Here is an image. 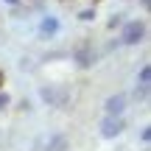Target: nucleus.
Returning <instances> with one entry per match:
<instances>
[{
  "instance_id": "f257e3e1",
  "label": "nucleus",
  "mask_w": 151,
  "mask_h": 151,
  "mask_svg": "<svg viewBox=\"0 0 151 151\" xmlns=\"http://www.w3.org/2000/svg\"><path fill=\"white\" fill-rule=\"evenodd\" d=\"M143 37H146V22L143 20H129L123 25V31H120V42L123 45H137V42H143Z\"/></svg>"
},
{
  "instance_id": "f03ea898",
  "label": "nucleus",
  "mask_w": 151,
  "mask_h": 151,
  "mask_svg": "<svg viewBox=\"0 0 151 151\" xmlns=\"http://www.w3.org/2000/svg\"><path fill=\"white\" fill-rule=\"evenodd\" d=\"M104 109H106V118H120L126 109V95H109L106 101H104Z\"/></svg>"
},
{
  "instance_id": "7ed1b4c3",
  "label": "nucleus",
  "mask_w": 151,
  "mask_h": 151,
  "mask_svg": "<svg viewBox=\"0 0 151 151\" xmlns=\"http://www.w3.org/2000/svg\"><path fill=\"white\" fill-rule=\"evenodd\" d=\"M123 132V118H104L101 120V134L104 137H118Z\"/></svg>"
},
{
  "instance_id": "20e7f679",
  "label": "nucleus",
  "mask_w": 151,
  "mask_h": 151,
  "mask_svg": "<svg viewBox=\"0 0 151 151\" xmlns=\"http://www.w3.org/2000/svg\"><path fill=\"white\" fill-rule=\"evenodd\" d=\"M56 31H59V20H56V17H45V20L39 22V34H42V37H53Z\"/></svg>"
},
{
  "instance_id": "39448f33",
  "label": "nucleus",
  "mask_w": 151,
  "mask_h": 151,
  "mask_svg": "<svg viewBox=\"0 0 151 151\" xmlns=\"http://www.w3.org/2000/svg\"><path fill=\"white\" fill-rule=\"evenodd\" d=\"M76 65H78V67H90L92 65V50H90V45H81V48L76 50Z\"/></svg>"
},
{
  "instance_id": "423d86ee",
  "label": "nucleus",
  "mask_w": 151,
  "mask_h": 151,
  "mask_svg": "<svg viewBox=\"0 0 151 151\" xmlns=\"http://www.w3.org/2000/svg\"><path fill=\"white\" fill-rule=\"evenodd\" d=\"M42 98L48 104H56V106L65 104V92H56V90H50V87H45V90H42Z\"/></svg>"
},
{
  "instance_id": "0eeeda50",
  "label": "nucleus",
  "mask_w": 151,
  "mask_h": 151,
  "mask_svg": "<svg viewBox=\"0 0 151 151\" xmlns=\"http://www.w3.org/2000/svg\"><path fill=\"white\" fill-rule=\"evenodd\" d=\"M65 146H67V137L65 134H56L53 140L48 143V151H65Z\"/></svg>"
},
{
  "instance_id": "6e6552de",
  "label": "nucleus",
  "mask_w": 151,
  "mask_h": 151,
  "mask_svg": "<svg viewBox=\"0 0 151 151\" xmlns=\"http://www.w3.org/2000/svg\"><path fill=\"white\" fill-rule=\"evenodd\" d=\"M137 81H140V87H143V90H148V81H151V67H148V65H146V67L140 70V76H137Z\"/></svg>"
},
{
  "instance_id": "1a4fd4ad",
  "label": "nucleus",
  "mask_w": 151,
  "mask_h": 151,
  "mask_svg": "<svg viewBox=\"0 0 151 151\" xmlns=\"http://www.w3.org/2000/svg\"><path fill=\"white\" fill-rule=\"evenodd\" d=\"M92 17H95V11H92V9H84V11H81V14H78V20H84V22H90Z\"/></svg>"
},
{
  "instance_id": "9d476101",
  "label": "nucleus",
  "mask_w": 151,
  "mask_h": 151,
  "mask_svg": "<svg viewBox=\"0 0 151 151\" xmlns=\"http://www.w3.org/2000/svg\"><path fill=\"white\" fill-rule=\"evenodd\" d=\"M120 22H123V20H120V14H115V17H112V20H109V28H118V25H120Z\"/></svg>"
},
{
  "instance_id": "9b49d317",
  "label": "nucleus",
  "mask_w": 151,
  "mask_h": 151,
  "mask_svg": "<svg viewBox=\"0 0 151 151\" xmlns=\"http://www.w3.org/2000/svg\"><path fill=\"white\" fill-rule=\"evenodd\" d=\"M140 137H143V143H148V140H151V126H146V129H143V134H140Z\"/></svg>"
},
{
  "instance_id": "f8f14e48",
  "label": "nucleus",
  "mask_w": 151,
  "mask_h": 151,
  "mask_svg": "<svg viewBox=\"0 0 151 151\" xmlns=\"http://www.w3.org/2000/svg\"><path fill=\"white\" fill-rule=\"evenodd\" d=\"M9 106V95H6V92H0V109H6Z\"/></svg>"
},
{
  "instance_id": "ddd939ff",
  "label": "nucleus",
  "mask_w": 151,
  "mask_h": 151,
  "mask_svg": "<svg viewBox=\"0 0 151 151\" xmlns=\"http://www.w3.org/2000/svg\"><path fill=\"white\" fill-rule=\"evenodd\" d=\"M6 3H11V6H14V3H20V0H6Z\"/></svg>"
},
{
  "instance_id": "4468645a",
  "label": "nucleus",
  "mask_w": 151,
  "mask_h": 151,
  "mask_svg": "<svg viewBox=\"0 0 151 151\" xmlns=\"http://www.w3.org/2000/svg\"><path fill=\"white\" fill-rule=\"evenodd\" d=\"M0 87H3V70H0Z\"/></svg>"
}]
</instances>
